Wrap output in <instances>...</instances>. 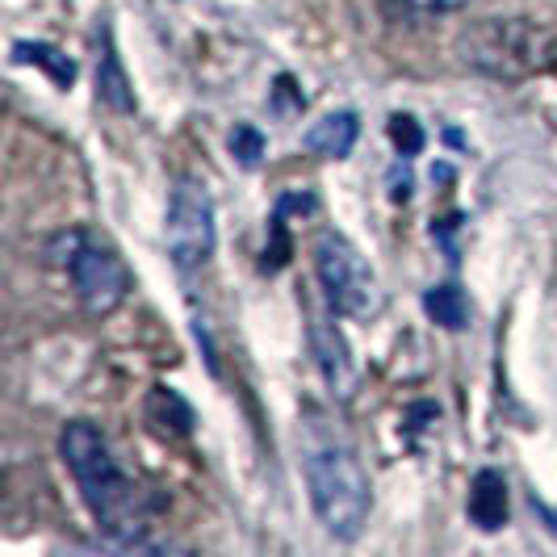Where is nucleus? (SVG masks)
I'll return each instance as SVG.
<instances>
[{
	"label": "nucleus",
	"instance_id": "9d476101",
	"mask_svg": "<svg viewBox=\"0 0 557 557\" xmlns=\"http://www.w3.org/2000/svg\"><path fill=\"white\" fill-rule=\"evenodd\" d=\"M423 307L428 314L448 327V332H457V327H466V319H470V307H466V294L457 289V285H441V289H432L428 298H423Z\"/></svg>",
	"mask_w": 557,
	"mask_h": 557
},
{
	"label": "nucleus",
	"instance_id": "1a4fd4ad",
	"mask_svg": "<svg viewBox=\"0 0 557 557\" xmlns=\"http://www.w3.org/2000/svg\"><path fill=\"white\" fill-rule=\"evenodd\" d=\"M470 520L482 532H495L507 524V482L495 470H482L470 491Z\"/></svg>",
	"mask_w": 557,
	"mask_h": 557
},
{
	"label": "nucleus",
	"instance_id": "423d86ee",
	"mask_svg": "<svg viewBox=\"0 0 557 557\" xmlns=\"http://www.w3.org/2000/svg\"><path fill=\"white\" fill-rule=\"evenodd\" d=\"M168 256L181 273L201 269L214 256V201L201 181H176L172 201H168Z\"/></svg>",
	"mask_w": 557,
	"mask_h": 557
},
{
	"label": "nucleus",
	"instance_id": "20e7f679",
	"mask_svg": "<svg viewBox=\"0 0 557 557\" xmlns=\"http://www.w3.org/2000/svg\"><path fill=\"white\" fill-rule=\"evenodd\" d=\"M482 72L495 76H529L557 59V42L529 22H486L470 38V55Z\"/></svg>",
	"mask_w": 557,
	"mask_h": 557
},
{
	"label": "nucleus",
	"instance_id": "f8f14e48",
	"mask_svg": "<svg viewBox=\"0 0 557 557\" xmlns=\"http://www.w3.org/2000/svg\"><path fill=\"white\" fill-rule=\"evenodd\" d=\"M391 135H394V143L407 151V156H411V151H419V143H423V135H419V126H416V117H394Z\"/></svg>",
	"mask_w": 557,
	"mask_h": 557
},
{
	"label": "nucleus",
	"instance_id": "9b49d317",
	"mask_svg": "<svg viewBox=\"0 0 557 557\" xmlns=\"http://www.w3.org/2000/svg\"><path fill=\"white\" fill-rule=\"evenodd\" d=\"M231 147H235V156L244 160V164H256L260 160V151H264V143H260V135L251 131V126H239L235 135H231Z\"/></svg>",
	"mask_w": 557,
	"mask_h": 557
},
{
	"label": "nucleus",
	"instance_id": "39448f33",
	"mask_svg": "<svg viewBox=\"0 0 557 557\" xmlns=\"http://www.w3.org/2000/svg\"><path fill=\"white\" fill-rule=\"evenodd\" d=\"M63 269L72 273L76 298L84 302L88 314H110L126 302L131 294V269L122 264V256L97 239L84 235H67V256Z\"/></svg>",
	"mask_w": 557,
	"mask_h": 557
},
{
	"label": "nucleus",
	"instance_id": "6e6552de",
	"mask_svg": "<svg viewBox=\"0 0 557 557\" xmlns=\"http://www.w3.org/2000/svg\"><path fill=\"white\" fill-rule=\"evenodd\" d=\"M357 139H361V122H357V113L339 110V113L319 117L307 135H302V147L314 151V156H327V160H344V156L357 147Z\"/></svg>",
	"mask_w": 557,
	"mask_h": 557
},
{
	"label": "nucleus",
	"instance_id": "f03ea898",
	"mask_svg": "<svg viewBox=\"0 0 557 557\" xmlns=\"http://www.w3.org/2000/svg\"><path fill=\"white\" fill-rule=\"evenodd\" d=\"M307 486L314 516L323 520V529L352 541L369 520L373 507V491H369V474H364L361 457L344 441H310L307 445Z\"/></svg>",
	"mask_w": 557,
	"mask_h": 557
},
{
	"label": "nucleus",
	"instance_id": "7ed1b4c3",
	"mask_svg": "<svg viewBox=\"0 0 557 557\" xmlns=\"http://www.w3.org/2000/svg\"><path fill=\"white\" fill-rule=\"evenodd\" d=\"M314 277L323 285L327 302L335 314L344 319H377L386 307V294H382V281L369 269V260L361 256L357 244H348L339 231H323L314 239Z\"/></svg>",
	"mask_w": 557,
	"mask_h": 557
},
{
	"label": "nucleus",
	"instance_id": "f257e3e1",
	"mask_svg": "<svg viewBox=\"0 0 557 557\" xmlns=\"http://www.w3.org/2000/svg\"><path fill=\"white\" fill-rule=\"evenodd\" d=\"M59 448H63V461L76 478L97 529L110 532L117 545H139L143 529H147V499H143L139 482L113 457L106 432L92 428L88 419H76L63 428Z\"/></svg>",
	"mask_w": 557,
	"mask_h": 557
},
{
	"label": "nucleus",
	"instance_id": "ddd939ff",
	"mask_svg": "<svg viewBox=\"0 0 557 557\" xmlns=\"http://www.w3.org/2000/svg\"><path fill=\"white\" fill-rule=\"evenodd\" d=\"M394 4H403V9H411V13H457V9H466L470 0H394Z\"/></svg>",
	"mask_w": 557,
	"mask_h": 557
},
{
	"label": "nucleus",
	"instance_id": "0eeeda50",
	"mask_svg": "<svg viewBox=\"0 0 557 557\" xmlns=\"http://www.w3.org/2000/svg\"><path fill=\"white\" fill-rule=\"evenodd\" d=\"M310 344H314V352H319V369H323L332 394L348 398L352 386H357V369L348 361V348H344L339 332L327 327V319H314V323H310Z\"/></svg>",
	"mask_w": 557,
	"mask_h": 557
}]
</instances>
